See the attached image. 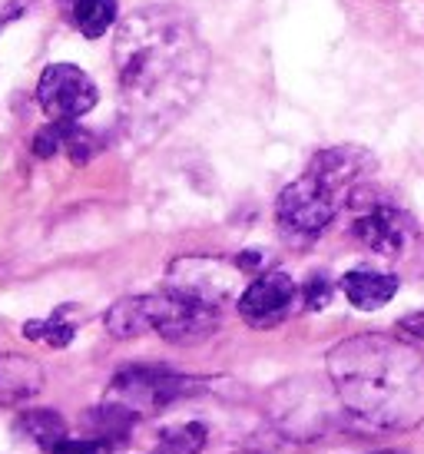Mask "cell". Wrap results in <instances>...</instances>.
I'll list each match as a JSON object with an SVG mask.
<instances>
[{
  "label": "cell",
  "mask_w": 424,
  "mask_h": 454,
  "mask_svg": "<svg viewBox=\"0 0 424 454\" xmlns=\"http://www.w3.org/2000/svg\"><path fill=\"white\" fill-rule=\"evenodd\" d=\"M123 120L133 133L156 137L192 110L209 80V51L189 13L169 4L139 7L113 40Z\"/></svg>",
  "instance_id": "obj_1"
},
{
  "label": "cell",
  "mask_w": 424,
  "mask_h": 454,
  "mask_svg": "<svg viewBox=\"0 0 424 454\" xmlns=\"http://www.w3.org/2000/svg\"><path fill=\"white\" fill-rule=\"evenodd\" d=\"M328 379L342 408L372 428L408 431L424 421V355L395 335L365 332L338 341Z\"/></svg>",
  "instance_id": "obj_2"
},
{
  "label": "cell",
  "mask_w": 424,
  "mask_h": 454,
  "mask_svg": "<svg viewBox=\"0 0 424 454\" xmlns=\"http://www.w3.org/2000/svg\"><path fill=\"white\" fill-rule=\"evenodd\" d=\"M103 325L113 339H139L146 332H156L169 345H200L219 328V305L162 289L113 302L110 312L103 316Z\"/></svg>",
  "instance_id": "obj_3"
},
{
  "label": "cell",
  "mask_w": 424,
  "mask_h": 454,
  "mask_svg": "<svg viewBox=\"0 0 424 454\" xmlns=\"http://www.w3.org/2000/svg\"><path fill=\"white\" fill-rule=\"evenodd\" d=\"M342 206H349V200L328 179L305 169L299 179H292L286 190L279 192L275 219H279V229L286 239L305 246V242L318 239L325 229L335 223Z\"/></svg>",
  "instance_id": "obj_4"
},
{
  "label": "cell",
  "mask_w": 424,
  "mask_h": 454,
  "mask_svg": "<svg viewBox=\"0 0 424 454\" xmlns=\"http://www.w3.org/2000/svg\"><path fill=\"white\" fill-rule=\"evenodd\" d=\"M202 385H206V381L176 375L169 368L133 365V368H123V372L110 381L106 402L126 408L130 415H153V411L169 408V404L179 402V398L200 395Z\"/></svg>",
  "instance_id": "obj_5"
},
{
  "label": "cell",
  "mask_w": 424,
  "mask_h": 454,
  "mask_svg": "<svg viewBox=\"0 0 424 454\" xmlns=\"http://www.w3.org/2000/svg\"><path fill=\"white\" fill-rule=\"evenodd\" d=\"M242 269L236 259H216V255H183L166 272V289L202 299L209 305H223L242 295Z\"/></svg>",
  "instance_id": "obj_6"
},
{
  "label": "cell",
  "mask_w": 424,
  "mask_h": 454,
  "mask_svg": "<svg viewBox=\"0 0 424 454\" xmlns=\"http://www.w3.org/2000/svg\"><path fill=\"white\" fill-rule=\"evenodd\" d=\"M100 100V90L76 64H51L37 80V103L51 120H80Z\"/></svg>",
  "instance_id": "obj_7"
},
{
  "label": "cell",
  "mask_w": 424,
  "mask_h": 454,
  "mask_svg": "<svg viewBox=\"0 0 424 454\" xmlns=\"http://www.w3.org/2000/svg\"><path fill=\"white\" fill-rule=\"evenodd\" d=\"M302 299V289L286 272H259L236 299L239 318L252 328H275L282 325L295 302Z\"/></svg>",
  "instance_id": "obj_8"
},
{
  "label": "cell",
  "mask_w": 424,
  "mask_h": 454,
  "mask_svg": "<svg viewBox=\"0 0 424 454\" xmlns=\"http://www.w3.org/2000/svg\"><path fill=\"white\" fill-rule=\"evenodd\" d=\"M351 232L368 253L398 259L408 249V242L414 239V223L412 215L404 213L401 206H395V202H372V206H365L362 213L355 215Z\"/></svg>",
  "instance_id": "obj_9"
},
{
  "label": "cell",
  "mask_w": 424,
  "mask_h": 454,
  "mask_svg": "<svg viewBox=\"0 0 424 454\" xmlns=\"http://www.w3.org/2000/svg\"><path fill=\"white\" fill-rule=\"evenodd\" d=\"M43 388V368L27 358V355H0V404L13 408V404L30 402L34 395Z\"/></svg>",
  "instance_id": "obj_10"
},
{
  "label": "cell",
  "mask_w": 424,
  "mask_h": 454,
  "mask_svg": "<svg viewBox=\"0 0 424 454\" xmlns=\"http://www.w3.org/2000/svg\"><path fill=\"white\" fill-rule=\"evenodd\" d=\"M342 292L355 309L362 312H374L388 305L398 295V276H388V272H372V269H355L342 278Z\"/></svg>",
  "instance_id": "obj_11"
},
{
  "label": "cell",
  "mask_w": 424,
  "mask_h": 454,
  "mask_svg": "<svg viewBox=\"0 0 424 454\" xmlns=\"http://www.w3.org/2000/svg\"><path fill=\"white\" fill-rule=\"evenodd\" d=\"M17 434H24L27 442L40 444L43 451L51 454L53 444H60L67 438V421H63L53 408H40V411H24L17 418Z\"/></svg>",
  "instance_id": "obj_12"
},
{
  "label": "cell",
  "mask_w": 424,
  "mask_h": 454,
  "mask_svg": "<svg viewBox=\"0 0 424 454\" xmlns=\"http://www.w3.org/2000/svg\"><path fill=\"white\" fill-rule=\"evenodd\" d=\"M67 11H70V20H74V27L83 37L97 40L116 24L120 4L116 0H74Z\"/></svg>",
  "instance_id": "obj_13"
},
{
  "label": "cell",
  "mask_w": 424,
  "mask_h": 454,
  "mask_svg": "<svg viewBox=\"0 0 424 454\" xmlns=\"http://www.w3.org/2000/svg\"><path fill=\"white\" fill-rule=\"evenodd\" d=\"M63 312H67V309H60V312L51 316V318H34V322H27L24 339L43 341V345H51V348H67L76 335V325L74 322H67Z\"/></svg>",
  "instance_id": "obj_14"
},
{
  "label": "cell",
  "mask_w": 424,
  "mask_h": 454,
  "mask_svg": "<svg viewBox=\"0 0 424 454\" xmlns=\"http://www.w3.org/2000/svg\"><path fill=\"white\" fill-rule=\"evenodd\" d=\"M160 442L166 451L173 454H200L206 448V442H209V431L200 421H179V425L162 428Z\"/></svg>",
  "instance_id": "obj_15"
},
{
  "label": "cell",
  "mask_w": 424,
  "mask_h": 454,
  "mask_svg": "<svg viewBox=\"0 0 424 454\" xmlns=\"http://www.w3.org/2000/svg\"><path fill=\"white\" fill-rule=\"evenodd\" d=\"M63 153L74 160L76 166H87L97 153H100V137L80 127L76 120H63Z\"/></svg>",
  "instance_id": "obj_16"
},
{
  "label": "cell",
  "mask_w": 424,
  "mask_h": 454,
  "mask_svg": "<svg viewBox=\"0 0 424 454\" xmlns=\"http://www.w3.org/2000/svg\"><path fill=\"white\" fill-rule=\"evenodd\" d=\"M30 150H34L37 160H51V156L63 153V120H51L47 127H40L37 133H34Z\"/></svg>",
  "instance_id": "obj_17"
},
{
  "label": "cell",
  "mask_w": 424,
  "mask_h": 454,
  "mask_svg": "<svg viewBox=\"0 0 424 454\" xmlns=\"http://www.w3.org/2000/svg\"><path fill=\"white\" fill-rule=\"evenodd\" d=\"M328 299H332V282H328V276H312L302 286V305L309 312H322L325 305H328Z\"/></svg>",
  "instance_id": "obj_18"
},
{
  "label": "cell",
  "mask_w": 424,
  "mask_h": 454,
  "mask_svg": "<svg viewBox=\"0 0 424 454\" xmlns=\"http://www.w3.org/2000/svg\"><path fill=\"white\" fill-rule=\"evenodd\" d=\"M113 444L106 438H63L60 444H53L51 454H110Z\"/></svg>",
  "instance_id": "obj_19"
},
{
  "label": "cell",
  "mask_w": 424,
  "mask_h": 454,
  "mask_svg": "<svg viewBox=\"0 0 424 454\" xmlns=\"http://www.w3.org/2000/svg\"><path fill=\"white\" fill-rule=\"evenodd\" d=\"M30 4L34 0H0V30L7 24H13V20H20L30 11Z\"/></svg>",
  "instance_id": "obj_20"
},
{
  "label": "cell",
  "mask_w": 424,
  "mask_h": 454,
  "mask_svg": "<svg viewBox=\"0 0 424 454\" xmlns=\"http://www.w3.org/2000/svg\"><path fill=\"white\" fill-rule=\"evenodd\" d=\"M401 332H408L412 339H424V312H414V316H404L398 322Z\"/></svg>",
  "instance_id": "obj_21"
},
{
  "label": "cell",
  "mask_w": 424,
  "mask_h": 454,
  "mask_svg": "<svg viewBox=\"0 0 424 454\" xmlns=\"http://www.w3.org/2000/svg\"><path fill=\"white\" fill-rule=\"evenodd\" d=\"M60 4H63V7H70V4H74V0H60Z\"/></svg>",
  "instance_id": "obj_22"
}]
</instances>
